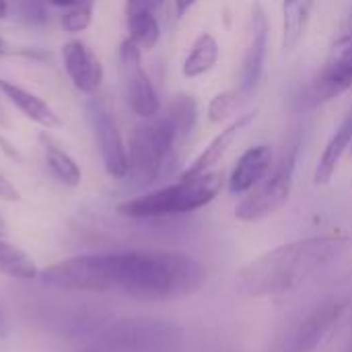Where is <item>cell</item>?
Returning <instances> with one entry per match:
<instances>
[{"label": "cell", "mask_w": 352, "mask_h": 352, "mask_svg": "<svg viewBox=\"0 0 352 352\" xmlns=\"http://www.w3.org/2000/svg\"><path fill=\"white\" fill-rule=\"evenodd\" d=\"M120 78L124 99L138 118L148 120L161 113L159 95L142 66V50L130 39H124L120 45Z\"/></svg>", "instance_id": "ba28073f"}, {"label": "cell", "mask_w": 352, "mask_h": 352, "mask_svg": "<svg viewBox=\"0 0 352 352\" xmlns=\"http://www.w3.org/2000/svg\"><path fill=\"white\" fill-rule=\"evenodd\" d=\"M177 138L179 132L167 116L159 113L138 124L132 130L128 144V177H132L140 186H148L159 179L171 161Z\"/></svg>", "instance_id": "277c9868"}, {"label": "cell", "mask_w": 352, "mask_h": 352, "mask_svg": "<svg viewBox=\"0 0 352 352\" xmlns=\"http://www.w3.org/2000/svg\"><path fill=\"white\" fill-rule=\"evenodd\" d=\"M352 146V107L349 113L344 116V120L340 122V126L334 130L332 138L328 140L324 153L320 155V161L316 165L314 171V184L320 186H328L332 182V177L336 175L344 155L351 151Z\"/></svg>", "instance_id": "5bb4252c"}, {"label": "cell", "mask_w": 352, "mask_h": 352, "mask_svg": "<svg viewBox=\"0 0 352 352\" xmlns=\"http://www.w3.org/2000/svg\"><path fill=\"white\" fill-rule=\"evenodd\" d=\"M10 52V47H8V43H6V39L0 35V56H4V54H8Z\"/></svg>", "instance_id": "4dcf8cb0"}, {"label": "cell", "mask_w": 352, "mask_h": 352, "mask_svg": "<svg viewBox=\"0 0 352 352\" xmlns=\"http://www.w3.org/2000/svg\"><path fill=\"white\" fill-rule=\"evenodd\" d=\"M351 155H352V146H351Z\"/></svg>", "instance_id": "d590c367"}, {"label": "cell", "mask_w": 352, "mask_h": 352, "mask_svg": "<svg viewBox=\"0 0 352 352\" xmlns=\"http://www.w3.org/2000/svg\"><path fill=\"white\" fill-rule=\"evenodd\" d=\"M336 54H352V39H342Z\"/></svg>", "instance_id": "f1b7e54d"}, {"label": "cell", "mask_w": 352, "mask_h": 352, "mask_svg": "<svg viewBox=\"0 0 352 352\" xmlns=\"http://www.w3.org/2000/svg\"><path fill=\"white\" fill-rule=\"evenodd\" d=\"M8 14V0H0V19Z\"/></svg>", "instance_id": "f546056e"}, {"label": "cell", "mask_w": 352, "mask_h": 352, "mask_svg": "<svg viewBox=\"0 0 352 352\" xmlns=\"http://www.w3.org/2000/svg\"><path fill=\"white\" fill-rule=\"evenodd\" d=\"M39 142H41V148H43L45 165H47V169L52 171V175H54L60 184H64V186H68V188L80 186V182H82V171H80L78 163H76L62 146H58L45 132L39 134Z\"/></svg>", "instance_id": "d6986e66"}, {"label": "cell", "mask_w": 352, "mask_h": 352, "mask_svg": "<svg viewBox=\"0 0 352 352\" xmlns=\"http://www.w3.org/2000/svg\"><path fill=\"white\" fill-rule=\"evenodd\" d=\"M87 111H89L93 136H95L107 175L113 179H126L130 171L128 146L122 138V132L116 124L113 113L109 111L107 103L99 97H91L87 101Z\"/></svg>", "instance_id": "9c48e42d"}, {"label": "cell", "mask_w": 352, "mask_h": 352, "mask_svg": "<svg viewBox=\"0 0 352 352\" xmlns=\"http://www.w3.org/2000/svg\"><path fill=\"white\" fill-rule=\"evenodd\" d=\"M126 27L128 39L140 50H153L161 39V25L155 8L146 0H126Z\"/></svg>", "instance_id": "2e32d148"}, {"label": "cell", "mask_w": 352, "mask_h": 352, "mask_svg": "<svg viewBox=\"0 0 352 352\" xmlns=\"http://www.w3.org/2000/svg\"><path fill=\"white\" fill-rule=\"evenodd\" d=\"M146 2H148V4H151L153 8H157V6H161V4H163L165 0H146Z\"/></svg>", "instance_id": "836d02e7"}, {"label": "cell", "mask_w": 352, "mask_h": 352, "mask_svg": "<svg viewBox=\"0 0 352 352\" xmlns=\"http://www.w3.org/2000/svg\"><path fill=\"white\" fill-rule=\"evenodd\" d=\"M8 334H10V322H8L4 307L0 305V338H6Z\"/></svg>", "instance_id": "83f0119b"}, {"label": "cell", "mask_w": 352, "mask_h": 352, "mask_svg": "<svg viewBox=\"0 0 352 352\" xmlns=\"http://www.w3.org/2000/svg\"><path fill=\"white\" fill-rule=\"evenodd\" d=\"M274 155L268 144H256L250 146L235 163L231 175H229V192L231 194H248L252 192L274 167Z\"/></svg>", "instance_id": "4fadbf2b"}, {"label": "cell", "mask_w": 352, "mask_h": 352, "mask_svg": "<svg viewBox=\"0 0 352 352\" xmlns=\"http://www.w3.org/2000/svg\"><path fill=\"white\" fill-rule=\"evenodd\" d=\"M344 352H352V340H351V344H349V349H346Z\"/></svg>", "instance_id": "e575fe53"}, {"label": "cell", "mask_w": 352, "mask_h": 352, "mask_svg": "<svg viewBox=\"0 0 352 352\" xmlns=\"http://www.w3.org/2000/svg\"><path fill=\"white\" fill-rule=\"evenodd\" d=\"M316 0H283L280 6V16H283V50L285 54H291L299 47V43L303 41L309 21H311V12H314Z\"/></svg>", "instance_id": "ac0fdd59"}, {"label": "cell", "mask_w": 352, "mask_h": 352, "mask_svg": "<svg viewBox=\"0 0 352 352\" xmlns=\"http://www.w3.org/2000/svg\"><path fill=\"white\" fill-rule=\"evenodd\" d=\"M50 6H56V8H74V6H80V4H89V2H95V0H41Z\"/></svg>", "instance_id": "484cf974"}, {"label": "cell", "mask_w": 352, "mask_h": 352, "mask_svg": "<svg viewBox=\"0 0 352 352\" xmlns=\"http://www.w3.org/2000/svg\"><path fill=\"white\" fill-rule=\"evenodd\" d=\"M219 54H221V50H219V41L214 39V35L200 33L194 39V43L182 64V74L186 78H198V76L210 72L219 60Z\"/></svg>", "instance_id": "ffe728a7"}, {"label": "cell", "mask_w": 352, "mask_h": 352, "mask_svg": "<svg viewBox=\"0 0 352 352\" xmlns=\"http://www.w3.org/2000/svg\"><path fill=\"white\" fill-rule=\"evenodd\" d=\"M0 274L16 280H31L39 276V270L27 252L0 237Z\"/></svg>", "instance_id": "44dd1931"}, {"label": "cell", "mask_w": 352, "mask_h": 352, "mask_svg": "<svg viewBox=\"0 0 352 352\" xmlns=\"http://www.w3.org/2000/svg\"><path fill=\"white\" fill-rule=\"evenodd\" d=\"M198 0H173V6H175V16L182 19L184 14H188V10L196 4Z\"/></svg>", "instance_id": "4316f807"}, {"label": "cell", "mask_w": 352, "mask_h": 352, "mask_svg": "<svg viewBox=\"0 0 352 352\" xmlns=\"http://www.w3.org/2000/svg\"><path fill=\"white\" fill-rule=\"evenodd\" d=\"M349 248L346 237L318 235L278 245L245 264L237 274V289L252 299L278 297L297 291L338 260Z\"/></svg>", "instance_id": "7a4b0ae2"}, {"label": "cell", "mask_w": 352, "mask_h": 352, "mask_svg": "<svg viewBox=\"0 0 352 352\" xmlns=\"http://www.w3.org/2000/svg\"><path fill=\"white\" fill-rule=\"evenodd\" d=\"M182 330L163 320H120L82 352H182Z\"/></svg>", "instance_id": "5b68a950"}, {"label": "cell", "mask_w": 352, "mask_h": 352, "mask_svg": "<svg viewBox=\"0 0 352 352\" xmlns=\"http://www.w3.org/2000/svg\"><path fill=\"white\" fill-rule=\"evenodd\" d=\"M352 89V54H334L314 80L318 99L332 101Z\"/></svg>", "instance_id": "e0dca14e"}, {"label": "cell", "mask_w": 352, "mask_h": 352, "mask_svg": "<svg viewBox=\"0 0 352 352\" xmlns=\"http://www.w3.org/2000/svg\"><path fill=\"white\" fill-rule=\"evenodd\" d=\"M245 97L239 93V89H231V91H223V93H217L210 103H208V109H206V116L212 124H221L225 120H229L237 107L241 105Z\"/></svg>", "instance_id": "603a6c76"}, {"label": "cell", "mask_w": 352, "mask_h": 352, "mask_svg": "<svg viewBox=\"0 0 352 352\" xmlns=\"http://www.w3.org/2000/svg\"><path fill=\"white\" fill-rule=\"evenodd\" d=\"M346 309L349 301L340 297L318 303L301 318V322L289 332V336L280 340L278 352H314L320 349L338 330Z\"/></svg>", "instance_id": "52a82bcc"}, {"label": "cell", "mask_w": 352, "mask_h": 352, "mask_svg": "<svg viewBox=\"0 0 352 352\" xmlns=\"http://www.w3.org/2000/svg\"><path fill=\"white\" fill-rule=\"evenodd\" d=\"M297 155L299 146L293 144L280 161L270 169V173L252 190L245 194V198L237 204L235 217L243 223H258L274 212H278L291 198L293 192V179H295V167H297Z\"/></svg>", "instance_id": "8992f818"}, {"label": "cell", "mask_w": 352, "mask_h": 352, "mask_svg": "<svg viewBox=\"0 0 352 352\" xmlns=\"http://www.w3.org/2000/svg\"><path fill=\"white\" fill-rule=\"evenodd\" d=\"M223 188V173L208 171L198 177H179L177 184L136 196L118 206V212L130 219H157L188 214L210 204Z\"/></svg>", "instance_id": "3957f363"}, {"label": "cell", "mask_w": 352, "mask_h": 352, "mask_svg": "<svg viewBox=\"0 0 352 352\" xmlns=\"http://www.w3.org/2000/svg\"><path fill=\"white\" fill-rule=\"evenodd\" d=\"M0 93H2V95H4V97H6V99L25 116V118H29L31 122L39 124L41 128L52 130V128L62 126L60 116H58V113L39 97V95H35V93L23 89L21 85L0 78Z\"/></svg>", "instance_id": "9a60e30c"}, {"label": "cell", "mask_w": 352, "mask_h": 352, "mask_svg": "<svg viewBox=\"0 0 352 352\" xmlns=\"http://www.w3.org/2000/svg\"><path fill=\"white\" fill-rule=\"evenodd\" d=\"M268 35H270V23L266 16V10L260 0L254 2L252 8V31H250V43L243 56L241 74H239V93L248 99L256 87L260 85V78L264 74L266 54H268Z\"/></svg>", "instance_id": "30bf717a"}, {"label": "cell", "mask_w": 352, "mask_h": 352, "mask_svg": "<svg viewBox=\"0 0 352 352\" xmlns=\"http://www.w3.org/2000/svg\"><path fill=\"white\" fill-rule=\"evenodd\" d=\"M0 126L8 128V118H6V113H4V109H2V105H0Z\"/></svg>", "instance_id": "1f68e13d"}, {"label": "cell", "mask_w": 352, "mask_h": 352, "mask_svg": "<svg viewBox=\"0 0 352 352\" xmlns=\"http://www.w3.org/2000/svg\"><path fill=\"white\" fill-rule=\"evenodd\" d=\"M256 120V111H248L243 116H237L229 126H225L208 144L206 148L186 167V171L182 173V177H198L204 175L208 171H214V167L223 161V157L227 155V151L233 146V142L241 136V132Z\"/></svg>", "instance_id": "7c38bea8"}, {"label": "cell", "mask_w": 352, "mask_h": 352, "mask_svg": "<svg viewBox=\"0 0 352 352\" xmlns=\"http://www.w3.org/2000/svg\"><path fill=\"white\" fill-rule=\"evenodd\" d=\"M93 4L95 2L80 4V6H74V8L64 10V14L60 19L64 31H68V33H80V31H85L91 25V21H93Z\"/></svg>", "instance_id": "cb8c5ba5"}, {"label": "cell", "mask_w": 352, "mask_h": 352, "mask_svg": "<svg viewBox=\"0 0 352 352\" xmlns=\"http://www.w3.org/2000/svg\"><path fill=\"white\" fill-rule=\"evenodd\" d=\"M21 196H19V190L0 173V200H6V202H16Z\"/></svg>", "instance_id": "d4e9b609"}, {"label": "cell", "mask_w": 352, "mask_h": 352, "mask_svg": "<svg viewBox=\"0 0 352 352\" xmlns=\"http://www.w3.org/2000/svg\"><path fill=\"white\" fill-rule=\"evenodd\" d=\"M43 285L70 293H122L136 301H179L198 293L206 266L179 252L128 250L74 256L39 272Z\"/></svg>", "instance_id": "6da1fadb"}, {"label": "cell", "mask_w": 352, "mask_h": 352, "mask_svg": "<svg viewBox=\"0 0 352 352\" xmlns=\"http://www.w3.org/2000/svg\"><path fill=\"white\" fill-rule=\"evenodd\" d=\"M4 235H6V223H4V219L0 214V237H4Z\"/></svg>", "instance_id": "d6a6232c"}, {"label": "cell", "mask_w": 352, "mask_h": 352, "mask_svg": "<svg viewBox=\"0 0 352 352\" xmlns=\"http://www.w3.org/2000/svg\"><path fill=\"white\" fill-rule=\"evenodd\" d=\"M165 116L173 122V126L177 128L179 136L190 134L194 130V126H196V120H198V107H196L194 97H190V95H177L171 101V105H169V109H167Z\"/></svg>", "instance_id": "7402d4cb"}, {"label": "cell", "mask_w": 352, "mask_h": 352, "mask_svg": "<svg viewBox=\"0 0 352 352\" xmlns=\"http://www.w3.org/2000/svg\"><path fill=\"white\" fill-rule=\"evenodd\" d=\"M64 70L72 87L85 95H95L103 82V66L97 54L80 39H72L62 45Z\"/></svg>", "instance_id": "8fae6325"}]
</instances>
